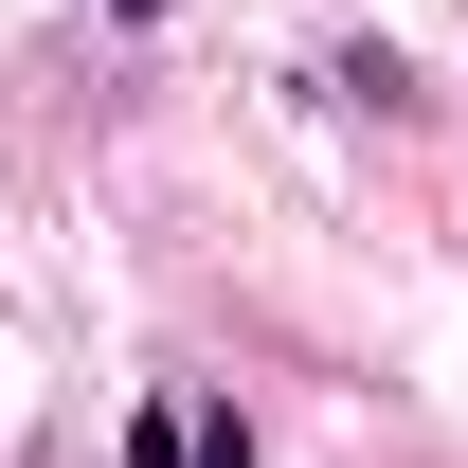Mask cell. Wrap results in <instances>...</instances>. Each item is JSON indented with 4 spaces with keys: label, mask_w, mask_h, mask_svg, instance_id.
<instances>
[{
    "label": "cell",
    "mask_w": 468,
    "mask_h": 468,
    "mask_svg": "<svg viewBox=\"0 0 468 468\" xmlns=\"http://www.w3.org/2000/svg\"><path fill=\"white\" fill-rule=\"evenodd\" d=\"M198 451V414H144V432H126V468H180Z\"/></svg>",
    "instance_id": "6da1fadb"
},
{
    "label": "cell",
    "mask_w": 468,
    "mask_h": 468,
    "mask_svg": "<svg viewBox=\"0 0 468 468\" xmlns=\"http://www.w3.org/2000/svg\"><path fill=\"white\" fill-rule=\"evenodd\" d=\"M180 468H252V432H234V414H198V451H180Z\"/></svg>",
    "instance_id": "7a4b0ae2"
},
{
    "label": "cell",
    "mask_w": 468,
    "mask_h": 468,
    "mask_svg": "<svg viewBox=\"0 0 468 468\" xmlns=\"http://www.w3.org/2000/svg\"><path fill=\"white\" fill-rule=\"evenodd\" d=\"M126 18H163V0H126Z\"/></svg>",
    "instance_id": "3957f363"
}]
</instances>
